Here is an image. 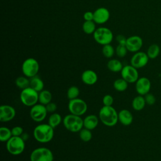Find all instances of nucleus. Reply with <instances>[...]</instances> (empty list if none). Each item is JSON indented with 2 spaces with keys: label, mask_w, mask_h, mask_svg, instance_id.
<instances>
[{
  "label": "nucleus",
  "mask_w": 161,
  "mask_h": 161,
  "mask_svg": "<svg viewBox=\"0 0 161 161\" xmlns=\"http://www.w3.org/2000/svg\"><path fill=\"white\" fill-rule=\"evenodd\" d=\"M126 39L123 35H118L116 36V40L118 42L119 45H125L126 46Z\"/></svg>",
  "instance_id": "39"
},
{
  "label": "nucleus",
  "mask_w": 161,
  "mask_h": 161,
  "mask_svg": "<svg viewBox=\"0 0 161 161\" xmlns=\"http://www.w3.org/2000/svg\"><path fill=\"white\" fill-rule=\"evenodd\" d=\"M46 106V109L47 110V112L49 113H53L55 112V111L57 110V104L53 102H50L48 104H47V105H45Z\"/></svg>",
  "instance_id": "37"
},
{
  "label": "nucleus",
  "mask_w": 161,
  "mask_h": 161,
  "mask_svg": "<svg viewBox=\"0 0 161 161\" xmlns=\"http://www.w3.org/2000/svg\"><path fill=\"white\" fill-rule=\"evenodd\" d=\"M143 40L138 35H133L126 39V47L128 51L131 52H137L140 51L143 46Z\"/></svg>",
  "instance_id": "13"
},
{
  "label": "nucleus",
  "mask_w": 161,
  "mask_h": 161,
  "mask_svg": "<svg viewBox=\"0 0 161 161\" xmlns=\"http://www.w3.org/2000/svg\"><path fill=\"white\" fill-rule=\"evenodd\" d=\"M121 75L128 83H135L139 78L137 69L131 64L123 66L121 71Z\"/></svg>",
  "instance_id": "11"
},
{
  "label": "nucleus",
  "mask_w": 161,
  "mask_h": 161,
  "mask_svg": "<svg viewBox=\"0 0 161 161\" xmlns=\"http://www.w3.org/2000/svg\"><path fill=\"white\" fill-rule=\"evenodd\" d=\"M114 102V99L113 96L110 94H106L103 97V103L104 106H112Z\"/></svg>",
  "instance_id": "35"
},
{
  "label": "nucleus",
  "mask_w": 161,
  "mask_h": 161,
  "mask_svg": "<svg viewBox=\"0 0 161 161\" xmlns=\"http://www.w3.org/2000/svg\"><path fill=\"white\" fill-rule=\"evenodd\" d=\"M93 38L96 42L101 45L110 44L113 39L111 30L106 27H99L93 33Z\"/></svg>",
  "instance_id": "6"
},
{
  "label": "nucleus",
  "mask_w": 161,
  "mask_h": 161,
  "mask_svg": "<svg viewBox=\"0 0 161 161\" xmlns=\"http://www.w3.org/2000/svg\"><path fill=\"white\" fill-rule=\"evenodd\" d=\"M80 94V90L78 87L72 86H70L67 91V96L69 100L77 98Z\"/></svg>",
  "instance_id": "30"
},
{
  "label": "nucleus",
  "mask_w": 161,
  "mask_h": 161,
  "mask_svg": "<svg viewBox=\"0 0 161 161\" xmlns=\"http://www.w3.org/2000/svg\"><path fill=\"white\" fill-rule=\"evenodd\" d=\"M110 13L109 10L104 7L97 8L94 12V21L97 24H104L109 19Z\"/></svg>",
  "instance_id": "16"
},
{
  "label": "nucleus",
  "mask_w": 161,
  "mask_h": 161,
  "mask_svg": "<svg viewBox=\"0 0 161 161\" xmlns=\"http://www.w3.org/2000/svg\"><path fill=\"white\" fill-rule=\"evenodd\" d=\"M133 120L132 113L128 109H123L118 112V121L124 126L130 125Z\"/></svg>",
  "instance_id": "18"
},
{
  "label": "nucleus",
  "mask_w": 161,
  "mask_h": 161,
  "mask_svg": "<svg viewBox=\"0 0 161 161\" xmlns=\"http://www.w3.org/2000/svg\"><path fill=\"white\" fill-rule=\"evenodd\" d=\"M99 118L103 125L112 127L118 121V113L112 106H103L99 110Z\"/></svg>",
  "instance_id": "2"
},
{
  "label": "nucleus",
  "mask_w": 161,
  "mask_h": 161,
  "mask_svg": "<svg viewBox=\"0 0 161 161\" xmlns=\"http://www.w3.org/2000/svg\"><path fill=\"white\" fill-rule=\"evenodd\" d=\"M146 101L145 99V97L143 96L138 95L136 97H135L131 103L132 108L134 110L139 111H142L144 109L145 105H146Z\"/></svg>",
  "instance_id": "20"
},
{
  "label": "nucleus",
  "mask_w": 161,
  "mask_h": 161,
  "mask_svg": "<svg viewBox=\"0 0 161 161\" xmlns=\"http://www.w3.org/2000/svg\"><path fill=\"white\" fill-rule=\"evenodd\" d=\"M62 123L64 127L70 132H79L84 127L83 119L79 116L69 114L63 118Z\"/></svg>",
  "instance_id": "3"
},
{
  "label": "nucleus",
  "mask_w": 161,
  "mask_h": 161,
  "mask_svg": "<svg viewBox=\"0 0 161 161\" xmlns=\"http://www.w3.org/2000/svg\"><path fill=\"white\" fill-rule=\"evenodd\" d=\"M149 58L147 53L138 51L135 52L130 59V64L134 67L141 69L144 67L148 62Z\"/></svg>",
  "instance_id": "12"
},
{
  "label": "nucleus",
  "mask_w": 161,
  "mask_h": 161,
  "mask_svg": "<svg viewBox=\"0 0 161 161\" xmlns=\"http://www.w3.org/2000/svg\"><path fill=\"white\" fill-rule=\"evenodd\" d=\"M38 92L31 87H28L21 90L19 95L20 101L25 106L31 107L38 102Z\"/></svg>",
  "instance_id": "5"
},
{
  "label": "nucleus",
  "mask_w": 161,
  "mask_h": 161,
  "mask_svg": "<svg viewBox=\"0 0 161 161\" xmlns=\"http://www.w3.org/2000/svg\"><path fill=\"white\" fill-rule=\"evenodd\" d=\"M30 158V161H53V154L47 147H38L31 152Z\"/></svg>",
  "instance_id": "8"
},
{
  "label": "nucleus",
  "mask_w": 161,
  "mask_h": 161,
  "mask_svg": "<svg viewBox=\"0 0 161 161\" xmlns=\"http://www.w3.org/2000/svg\"><path fill=\"white\" fill-rule=\"evenodd\" d=\"M52 93L48 90L43 89L42 91L39 92V94H38L39 103L45 106L49 103L52 102Z\"/></svg>",
  "instance_id": "22"
},
{
  "label": "nucleus",
  "mask_w": 161,
  "mask_h": 161,
  "mask_svg": "<svg viewBox=\"0 0 161 161\" xmlns=\"http://www.w3.org/2000/svg\"><path fill=\"white\" fill-rule=\"evenodd\" d=\"M21 137L25 141H26V140L28 139V138H29V135H28V134L27 133H24V132H23V133L21 135Z\"/></svg>",
  "instance_id": "40"
},
{
  "label": "nucleus",
  "mask_w": 161,
  "mask_h": 161,
  "mask_svg": "<svg viewBox=\"0 0 161 161\" xmlns=\"http://www.w3.org/2000/svg\"><path fill=\"white\" fill-rule=\"evenodd\" d=\"M33 135L37 142L42 143H46L53 139L54 128L48 123L39 124L34 128Z\"/></svg>",
  "instance_id": "1"
},
{
  "label": "nucleus",
  "mask_w": 161,
  "mask_h": 161,
  "mask_svg": "<svg viewBox=\"0 0 161 161\" xmlns=\"http://www.w3.org/2000/svg\"><path fill=\"white\" fill-rule=\"evenodd\" d=\"M11 132L13 136H21L23 133V128L19 126H16L11 128Z\"/></svg>",
  "instance_id": "36"
},
{
  "label": "nucleus",
  "mask_w": 161,
  "mask_h": 161,
  "mask_svg": "<svg viewBox=\"0 0 161 161\" xmlns=\"http://www.w3.org/2000/svg\"><path fill=\"white\" fill-rule=\"evenodd\" d=\"M108 69L113 72H121L123 66L121 61L118 59H111L107 63Z\"/></svg>",
  "instance_id": "23"
},
{
  "label": "nucleus",
  "mask_w": 161,
  "mask_h": 161,
  "mask_svg": "<svg viewBox=\"0 0 161 161\" xmlns=\"http://www.w3.org/2000/svg\"><path fill=\"white\" fill-rule=\"evenodd\" d=\"M144 97H145L147 104L152 106L155 103L156 98L153 94L148 92V94H147L146 95L144 96Z\"/></svg>",
  "instance_id": "34"
},
{
  "label": "nucleus",
  "mask_w": 161,
  "mask_h": 161,
  "mask_svg": "<svg viewBox=\"0 0 161 161\" xmlns=\"http://www.w3.org/2000/svg\"><path fill=\"white\" fill-rule=\"evenodd\" d=\"M128 83L122 77L116 79L113 82V87L118 92H123L128 88Z\"/></svg>",
  "instance_id": "26"
},
{
  "label": "nucleus",
  "mask_w": 161,
  "mask_h": 161,
  "mask_svg": "<svg viewBox=\"0 0 161 161\" xmlns=\"http://www.w3.org/2000/svg\"><path fill=\"white\" fill-rule=\"evenodd\" d=\"M30 87L39 92L43 90L44 82L42 79L36 75L30 78Z\"/></svg>",
  "instance_id": "21"
},
{
  "label": "nucleus",
  "mask_w": 161,
  "mask_h": 161,
  "mask_svg": "<svg viewBox=\"0 0 161 161\" xmlns=\"http://www.w3.org/2000/svg\"><path fill=\"white\" fill-rule=\"evenodd\" d=\"M39 69V63L35 58L32 57L25 59L21 65L22 72L23 75L28 78H31L36 75Z\"/></svg>",
  "instance_id": "7"
},
{
  "label": "nucleus",
  "mask_w": 161,
  "mask_h": 161,
  "mask_svg": "<svg viewBox=\"0 0 161 161\" xmlns=\"http://www.w3.org/2000/svg\"><path fill=\"white\" fill-rule=\"evenodd\" d=\"M16 116L15 109L10 105L3 104L0 106V121L8 122L14 119Z\"/></svg>",
  "instance_id": "15"
},
{
  "label": "nucleus",
  "mask_w": 161,
  "mask_h": 161,
  "mask_svg": "<svg viewBox=\"0 0 161 161\" xmlns=\"http://www.w3.org/2000/svg\"><path fill=\"white\" fill-rule=\"evenodd\" d=\"M83 18L85 21H93L94 20V13L91 11H86L83 15Z\"/></svg>",
  "instance_id": "38"
},
{
  "label": "nucleus",
  "mask_w": 161,
  "mask_h": 161,
  "mask_svg": "<svg viewBox=\"0 0 161 161\" xmlns=\"http://www.w3.org/2000/svg\"><path fill=\"white\" fill-rule=\"evenodd\" d=\"M13 136L11 129L6 126H1L0 128V140L2 142H8Z\"/></svg>",
  "instance_id": "28"
},
{
  "label": "nucleus",
  "mask_w": 161,
  "mask_h": 161,
  "mask_svg": "<svg viewBox=\"0 0 161 161\" xmlns=\"http://www.w3.org/2000/svg\"><path fill=\"white\" fill-rule=\"evenodd\" d=\"M99 118L95 114H89L83 119L84 128L92 130L95 129L99 123Z\"/></svg>",
  "instance_id": "19"
},
{
  "label": "nucleus",
  "mask_w": 161,
  "mask_h": 161,
  "mask_svg": "<svg viewBox=\"0 0 161 161\" xmlns=\"http://www.w3.org/2000/svg\"><path fill=\"white\" fill-rule=\"evenodd\" d=\"M25 141L21 136H13L6 142V149L13 155L21 154L25 148Z\"/></svg>",
  "instance_id": "4"
},
{
  "label": "nucleus",
  "mask_w": 161,
  "mask_h": 161,
  "mask_svg": "<svg viewBox=\"0 0 161 161\" xmlns=\"http://www.w3.org/2000/svg\"><path fill=\"white\" fill-rule=\"evenodd\" d=\"M63 118L61 115L57 113H52L48 119V124H49L52 128H55L58 126L61 122H62Z\"/></svg>",
  "instance_id": "24"
},
{
  "label": "nucleus",
  "mask_w": 161,
  "mask_h": 161,
  "mask_svg": "<svg viewBox=\"0 0 161 161\" xmlns=\"http://www.w3.org/2000/svg\"><path fill=\"white\" fill-rule=\"evenodd\" d=\"M151 89V82L146 77H139L135 82V89L138 95L145 96L148 94Z\"/></svg>",
  "instance_id": "14"
},
{
  "label": "nucleus",
  "mask_w": 161,
  "mask_h": 161,
  "mask_svg": "<svg viewBox=\"0 0 161 161\" xmlns=\"http://www.w3.org/2000/svg\"><path fill=\"white\" fill-rule=\"evenodd\" d=\"M160 52V47L156 43H153L148 47L146 53L149 58L155 59L159 55Z\"/></svg>",
  "instance_id": "25"
},
{
  "label": "nucleus",
  "mask_w": 161,
  "mask_h": 161,
  "mask_svg": "<svg viewBox=\"0 0 161 161\" xmlns=\"http://www.w3.org/2000/svg\"><path fill=\"white\" fill-rule=\"evenodd\" d=\"M16 86L20 89L23 90L30 87V78L26 76L18 77L15 80Z\"/></svg>",
  "instance_id": "27"
},
{
  "label": "nucleus",
  "mask_w": 161,
  "mask_h": 161,
  "mask_svg": "<svg viewBox=\"0 0 161 161\" xmlns=\"http://www.w3.org/2000/svg\"><path fill=\"white\" fill-rule=\"evenodd\" d=\"M48 114L46 106L40 103H37L30 108V115L31 118L35 122L40 123L43 121Z\"/></svg>",
  "instance_id": "10"
},
{
  "label": "nucleus",
  "mask_w": 161,
  "mask_h": 161,
  "mask_svg": "<svg viewBox=\"0 0 161 161\" xmlns=\"http://www.w3.org/2000/svg\"><path fill=\"white\" fill-rule=\"evenodd\" d=\"M68 109L71 114L81 116L86 113L87 110V104L85 101L77 97L69 100Z\"/></svg>",
  "instance_id": "9"
},
{
  "label": "nucleus",
  "mask_w": 161,
  "mask_h": 161,
  "mask_svg": "<svg viewBox=\"0 0 161 161\" xmlns=\"http://www.w3.org/2000/svg\"><path fill=\"white\" fill-rule=\"evenodd\" d=\"M102 53L106 58H111L114 53V49L110 44L103 45L102 48Z\"/></svg>",
  "instance_id": "32"
},
{
  "label": "nucleus",
  "mask_w": 161,
  "mask_h": 161,
  "mask_svg": "<svg viewBox=\"0 0 161 161\" xmlns=\"http://www.w3.org/2000/svg\"><path fill=\"white\" fill-rule=\"evenodd\" d=\"M127 52H128V50L125 45H118L116 47V53L117 56L120 58H123V57H125L127 53Z\"/></svg>",
  "instance_id": "33"
},
{
  "label": "nucleus",
  "mask_w": 161,
  "mask_h": 161,
  "mask_svg": "<svg viewBox=\"0 0 161 161\" xmlns=\"http://www.w3.org/2000/svg\"><path fill=\"white\" fill-rule=\"evenodd\" d=\"M96 23L94 21H85L82 25V30L86 34L94 33L96 31Z\"/></svg>",
  "instance_id": "29"
},
{
  "label": "nucleus",
  "mask_w": 161,
  "mask_h": 161,
  "mask_svg": "<svg viewBox=\"0 0 161 161\" xmlns=\"http://www.w3.org/2000/svg\"><path fill=\"white\" fill-rule=\"evenodd\" d=\"M97 74L92 70H86L81 74V80L86 85L92 86L95 84L97 81Z\"/></svg>",
  "instance_id": "17"
},
{
  "label": "nucleus",
  "mask_w": 161,
  "mask_h": 161,
  "mask_svg": "<svg viewBox=\"0 0 161 161\" xmlns=\"http://www.w3.org/2000/svg\"><path fill=\"white\" fill-rule=\"evenodd\" d=\"M92 132L91 130L87 129L86 128H82L79 131V137L80 140L84 142H89L92 138Z\"/></svg>",
  "instance_id": "31"
}]
</instances>
